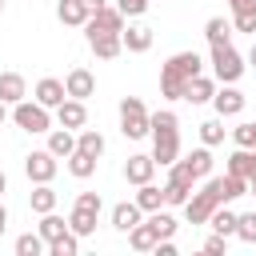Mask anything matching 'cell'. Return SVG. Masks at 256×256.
Wrapping results in <instances>:
<instances>
[{"mask_svg":"<svg viewBox=\"0 0 256 256\" xmlns=\"http://www.w3.org/2000/svg\"><path fill=\"white\" fill-rule=\"evenodd\" d=\"M152 160L160 168H172L180 160V120L176 112H152Z\"/></svg>","mask_w":256,"mask_h":256,"instance_id":"6da1fadb","label":"cell"},{"mask_svg":"<svg viewBox=\"0 0 256 256\" xmlns=\"http://www.w3.org/2000/svg\"><path fill=\"white\" fill-rule=\"evenodd\" d=\"M200 68H204V60H200L196 52H176V56H168V64H164V72H160V92H164L168 100H184L188 80L200 76Z\"/></svg>","mask_w":256,"mask_h":256,"instance_id":"7a4b0ae2","label":"cell"},{"mask_svg":"<svg viewBox=\"0 0 256 256\" xmlns=\"http://www.w3.org/2000/svg\"><path fill=\"white\" fill-rule=\"evenodd\" d=\"M120 132H124L128 140L152 136V112L144 108L140 96H124V100H120Z\"/></svg>","mask_w":256,"mask_h":256,"instance_id":"3957f363","label":"cell"},{"mask_svg":"<svg viewBox=\"0 0 256 256\" xmlns=\"http://www.w3.org/2000/svg\"><path fill=\"white\" fill-rule=\"evenodd\" d=\"M212 76L220 84H232V80L244 76V60L232 44H212Z\"/></svg>","mask_w":256,"mask_h":256,"instance_id":"277c9868","label":"cell"},{"mask_svg":"<svg viewBox=\"0 0 256 256\" xmlns=\"http://www.w3.org/2000/svg\"><path fill=\"white\" fill-rule=\"evenodd\" d=\"M12 120H16V128H24V132H48V108L36 100V104H28V100H20V104H12Z\"/></svg>","mask_w":256,"mask_h":256,"instance_id":"5b68a950","label":"cell"},{"mask_svg":"<svg viewBox=\"0 0 256 256\" xmlns=\"http://www.w3.org/2000/svg\"><path fill=\"white\" fill-rule=\"evenodd\" d=\"M60 156H52L48 148H40V152H28L24 156V172H28V180H36V184H52V176H56V164Z\"/></svg>","mask_w":256,"mask_h":256,"instance_id":"8992f818","label":"cell"},{"mask_svg":"<svg viewBox=\"0 0 256 256\" xmlns=\"http://www.w3.org/2000/svg\"><path fill=\"white\" fill-rule=\"evenodd\" d=\"M216 208H220V200H216V192L204 184L200 192H192V196H188V204H184V216H188L192 224H208V216H212Z\"/></svg>","mask_w":256,"mask_h":256,"instance_id":"52a82bcc","label":"cell"},{"mask_svg":"<svg viewBox=\"0 0 256 256\" xmlns=\"http://www.w3.org/2000/svg\"><path fill=\"white\" fill-rule=\"evenodd\" d=\"M84 32L92 36V32H124V12L120 8H100V12H92L88 16V24H84Z\"/></svg>","mask_w":256,"mask_h":256,"instance_id":"ba28073f","label":"cell"},{"mask_svg":"<svg viewBox=\"0 0 256 256\" xmlns=\"http://www.w3.org/2000/svg\"><path fill=\"white\" fill-rule=\"evenodd\" d=\"M64 88H68V96H76V100H88V96L96 92V76H92L88 68H72V72L64 76Z\"/></svg>","mask_w":256,"mask_h":256,"instance_id":"9c48e42d","label":"cell"},{"mask_svg":"<svg viewBox=\"0 0 256 256\" xmlns=\"http://www.w3.org/2000/svg\"><path fill=\"white\" fill-rule=\"evenodd\" d=\"M88 44H92V52H96L100 60H112V56H120L124 36H120V32H92V36H88Z\"/></svg>","mask_w":256,"mask_h":256,"instance_id":"30bf717a","label":"cell"},{"mask_svg":"<svg viewBox=\"0 0 256 256\" xmlns=\"http://www.w3.org/2000/svg\"><path fill=\"white\" fill-rule=\"evenodd\" d=\"M36 100H40L44 108H60V104L68 100V88H64V80H52V76H44V80L36 84Z\"/></svg>","mask_w":256,"mask_h":256,"instance_id":"8fae6325","label":"cell"},{"mask_svg":"<svg viewBox=\"0 0 256 256\" xmlns=\"http://www.w3.org/2000/svg\"><path fill=\"white\" fill-rule=\"evenodd\" d=\"M212 108H216V116H240V112H244V92H236V88L228 84V88H220V92L212 96Z\"/></svg>","mask_w":256,"mask_h":256,"instance_id":"7c38bea8","label":"cell"},{"mask_svg":"<svg viewBox=\"0 0 256 256\" xmlns=\"http://www.w3.org/2000/svg\"><path fill=\"white\" fill-rule=\"evenodd\" d=\"M56 120L64 124V128H84V120H88V108H84V100H76V96H68L60 108H56Z\"/></svg>","mask_w":256,"mask_h":256,"instance_id":"4fadbf2b","label":"cell"},{"mask_svg":"<svg viewBox=\"0 0 256 256\" xmlns=\"http://www.w3.org/2000/svg\"><path fill=\"white\" fill-rule=\"evenodd\" d=\"M152 172H156V160H152V156H128V164H124V180L136 184V188L148 184Z\"/></svg>","mask_w":256,"mask_h":256,"instance_id":"5bb4252c","label":"cell"},{"mask_svg":"<svg viewBox=\"0 0 256 256\" xmlns=\"http://www.w3.org/2000/svg\"><path fill=\"white\" fill-rule=\"evenodd\" d=\"M228 172L244 176V180H256V148H236L228 156Z\"/></svg>","mask_w":256,"mask_h":256,"instance_id":"9a60e30c","label":"cell"},{"mask_svg":"<svg viewBox=\"0 0 256 256\" xmlns=\"http://www.w3.org/2000/svg\"><path fill=\"white\" fill-rule=\"evenodd\" d=\"M24 92H28V84H24L20 72H0V100L4 104H20Z\"/></svg>","mask_w":256,"mask_h":256,"instance_id":"2e32d148","label":"cell"},{"mask_svg":"<svg viewBox=\"0 0 256 256\" xmlns=\"http://www.w3.org/2000/svg\"><path fill=\"white\" fill-rule=\"evenodd\" d=\"M120 36H124V48L128 52H148L152 48V28L148 24H128Z\"/></svg>","mask_w":256,"mask_h":256,"instance_id":"e0dca14e","label":"cell"},{"mask_svg":"<svg viewBox=\"0 0 256 256\" xmlns=\"http://www.w3.org/2000/svg\"><path fill=\"white\" fill-rule=\"evenodd\" d=\"M48 152H52V156H64V160H68V156L76 152V136H72V128H64V124H60L56 132H48Z\"/></svg>","mask_w":256,"mask_h":256,"instance_id":"ac0fdd59","label":"cell"},{"mask_svg":"<svg viewBox=\"0 0 256 256\" xmlns=\"http://www.w3.org/2000/svg\"><path fill=\"white\" fill-rule=\"evenodd\" d=\"M140 212H144V208H140L136 200H128V204H116V208H112V228H120V232L136 228V224H140Z\"/></svg>","mask_w":256,"mask_h":256,"instance_id":"d6986e66","label":"cell"},{"mask_svg":"<svg viewBox=\"0 0 256 256\" xmlns=\"http://www.w3.org/2000/svg\"><path fill=\"white\" fill-rule=\"evenodd\" d=\"M156 228H152V220H144V224H136V228H128V244L136 248V252H152L156 248Z\"/></svg>","mask_w":256,"mask_h":256,"instance_id":"ffe728a7","label":"cell"},{"mask_svg":"<svg viewBox=\"0 0 256 256\" xmlns=\"http://www.w3.org/2000/svg\"><path fill=\"white\" fill-rule=\"evenodd\" d=\"M216 96V80L212 76H192L188 80V92H184V100H192V104H204V100H212Z\"/></svg>","mask_w":256,"mask_h":256,"instance_id":"44dd1931","label":"cell"},{"mask_svg":"<svg viewBox=\"0 0 256 256\" xmlns=\"http://www.w3.org/2000/svg\"><path fill=\"white\" fill-rule=\"evenodd\" d=\"M96 216H100V212H92V208H80V204H76V208H72V216H68V228H72L76 236H92V232H96Z\"/></svg>","mask_w":256,"mask_h":256,"instance_id":"7402d4cb","label":"cell"},{"mask_svg":"<svg viewBox=\"0 0 256 256\" xmlns=\"http://www.w3.org/2000/svg\"><path fill=\"white\" fill-rule=\"evenodd\" d=\"M208 224H212V232H220V236H236V224H240V216L232 212V208H216L212 216H208Z\"/></svg>","mask_w":256,"mask_h":256,"instance_id":"603a6c76","label":"cell"},{"mask_svg":"<svg viewBox=\"0 0 256 256\" xmlns=\"http://www.w3.org/2000/svg\"><path fill=\"white\" fill-rule=\"evenodd\" d=\"M56 16L64 20V24H88V4L84 0H60V8H56Z\"/></svg>","mask_w":256,"mask_h":256,"instance_id":"cb8c5ba5","label":"cell"},{"mask_svg":"<svg viewBox=\"0 0 256 256\" xmlns=\"http://www.w3.org/2000/svg\"><path fill=\"white\" fill-rule=\"evenodd\" d=\"M136 204H140L144 212H156V208H164L168 200H164V188H156V184L148 180V184H140V192H136Z\"/></svg>","mask_w":256,"mask_h":256,"instance_id":"d4e9b609","label":"cell"},{"mask_svg":"<svg viewBox=\"0 0 256 256\" xmlns=\"http://www.w3.org/2000/svg\"><path fill=\"white\" fill-rule=\"evenodd\" d=\"M68 172H72L76 180H88V176L96 172V156H88V152H80V148H76V152L68 156Z\"/></svg>","mask_w":256,"mask_h":256,"instance_id":"484cf974","label":"cell"},{"mask_svg":"<svg viewBox=\"0 0 256 256\" xmlns=\"http://www.w3.org/2000/svg\"><path fill=\"white\" fill-rule=\"evenodd\" d=\"M64 232H72V228H68V220H64V216H56V212H44V220H40V236L52 244V240H60Z\"/></svg>","mask_w":256,"mask_h":256,"instance_id":"4316f807","label":"cell"},{"mask_svg":"<svg viewBox=\"0 0 256 256\" xmlns=\"http://www.w3.org/2000/svg\"><path fill=\"white\" fill-rule=\"evenodd\" d=\"M76 148L80 152H88V156H96L100 160V152H104V136L96 132V128H84L80 136H76Z\"/></svg>","mask_w":256,"mask_h":256,"instance_id":"83f0119b","label":"cell"},{"mask_svg":"<svg viewBox=\"0 0 256 256\" xmlns=\"http://www.w3.org/2000/svg\"><path fill=\"white\" fill-rule=\"evenodd\" d=\"M184 164H188L196 176H208V172H212V152H208V144H204V148H192V152L184 156Z\"/></svg>","mask_w":256,"mask_h":256,"instance_id":"f1b7e54d","label":"cell"},{"mask_svg":"<svg viewBox=\"0 0 256 256\" xmlns=\"http://www.w3.org/2000/svg\"><path fill=\"white\" fill-rule=\"evenodd\" d=\"M28 200H32V212H40V216H44V212H56V192H52L48 184H36V192H32Z\"/></svg>","mask_w":256,"mask_h":256,"instance_id":"f546056e","label":"cell"},{"mask_svg":"<svg viewBox=\"0 0 256 256\" xmlns=\"http://www.w3.org/2000/svg\"><path fill=\"white\" fill-rule=\"evenodd\" d=\"M44 236L40 232H24V236H16V256H40L44 252Z\"/></svg>","mask_w":256,"mask_h":256,"instance_id":"4dcf8cb0","label":"cell"},{"mask_svg":"<svg viewBox=\"0 0 256 256\" xmlns=\"http://www.w3.org/2000/svg\"><path fill=\"white\" fill-rule=\"evenodd\" d=\"M200 140H204L208 148H216V144L224 140V116H212V120H204V124H200Z\"/></svg>","mask_w":256,"mask_h":256,"instance_id":"1f68e13d","label":"cell"},{"mask_svg":"<svg viewBox=\"0 0 256 256\" xmlns=\"http://www.w3.org/2000/svg\"><path fill=\"white\" fill-rule=\"evenodd\" d=\"M76 252H80V236L76 232H64L60 240L48 244V256H76Z\"/></svg>","mask_w":256,"mask_h":256,"instance_id":"d6a6232c","label":"cell"},{"mask_svg":"<svg viewBox=\"0 0 256 256\" xmlns=\"http://www.w3.org/2000/svg\"><path fill=\"white\" fill-rule=\"evenodd\" d=\"M228 32H232V24H228V20H220V16H212V20L204 24L208 44H228Z\"/></svg>","mask_w":256,"mask_h":256,"instance_id":"836d02e7","label":"cell"},{"mask_svg":"<svg viewBox=\"0 0 256 256\" xmlns=\"http://www.w3.org/2000/svg\"><path fill=\"white\" fill-rule=\"evenodd\" d=\"M152 228H156V236H160V240H168V236H176V228H180V224H176L168 212H160V208H156V212H152Z\"/></svg>","mask_w":256,"mask_h":256,"instance_id":"e575fe53","label":"cell"},{"mask_svg":"<svg viewBox=\"0 0 256 256\" xmlns=\"http://www.w3.org/2000/svg\"><path fill=\"white\" fill-rule=\"evenodd\" d=\"M232 140H236L240 148H256V120L236 124V128H232Z\"/></svg>","mask_w":256,"mask_h":256,"instance_id":"d590c367","label":"cell"},{"mask_svg":"<svg viewBox=\"0 0 256 256\" xmlns=\"http://www.w3.org/2000/svg\"><path fill=\"white\" fill-rule=\"evenodd\" d=\"M232 24H236V32H252V36H256V4L232 12Z\"/></svg>","mask_w":256,"mask_h":256,"instance_id":"8d00e7d4","label":"cell"},{"mask_svg":"<svg viewBox=\"0 0 256 256\" xmlns=\"http://www.w3.org/2000/svg\"><path fill=\"white\" fill-rule=\"evenodd\" d=\"M236 236H240L244 244H256V212L240 216V224H236Z\"/></svg>","mask_w":256,"mask_h":256,"instance_id":"74e56055","label":"cell"},{"mask_svg":"<svg viewBox=\"0 0 256 256\" xmlns=\"http://www.w3.org/2000/svg\"><path fill=\"white\" fill-rule=\"evenodd\" d=\"M188 196H192V188H180V184H172V180L164 184V200H168L172 208H176V204H188Z\"/></svg>","mask_w":256,"mask_h":256,"instance_id":"f35d334b","label":"cell"},{"mask_svg":"<svg viewBox=\"0 0 256 256\" xmlns=\"http://www.w3.org/2000/svg\"><path fill=\"white\" fill-rule=\"evenodd\" d=\"M204 252H208V256H224V252H228V236H220V232L208 236V240H204Z\"/></svg>","mask_w":256,"mask_h":256,"instance_id":"ab89813d","label":"cell"},{"mask_svg":"<svg viewBox=\"0 0 256 256\" xmlns=\"http://www.w3.org/2000/svg\"><path fill=\"white\" fill-rule=\"evenodd\" d=\"M148 4H152V0H116V8H120L124 16H140Z\"/></svg>","mask_w":256,"mask_h":256,"instance_id":"60d3db41","label":"cell"},{"mask_svg":"<svg viewBox=\"0 0 256 256\" xmlns=\"http://www.w3.org/2000/svg\"><path fill=\"white\" fill-rule=\"evenodd\" d=\"M76 204H80V208H92V212H100V208H104L100 192H80V196H76Z\"/></svg>","mask_w":256,"mask_h":256,"instance_id":"b9f144b4","label":"cell"},{"mask_svg":"<svg viewBox=\"0 0 256 256\" xmlns=\"http://www.w3.org/2000/svg\"><path fill=\"white\" fill-rule=\"evenodd\" d=\"M252 4H256V0H228V8H232V12H240V8H252Z\"/></svg>","mask_w":256,"mask_h":256,"instance_id":"7bdbcfd3","label":"cell"},{"mask_svg":"<svg viewBox=\"0 0 256 256\" xmlns=\"http://www.w3.org/2000/svg\"><path fill=\"white\" fill-rule=\"evenodd\" d=\"M84 4H88V12H100L104 8V0H84Z\"/></svg>","mask_w":256,"mask_h":256,"instance_id":"ee69618b","label":"cell"},{"mask_svg":"<svg viewBox=\"0 0 256 256\" xmlns=\"http://www.w3.org/2000/svg\"><path fill=\"white\" fill-rule=\"evenodd\" d=\"M4 228H8V212H4V204H0V236H4Z\"/></svg>","mask_w":256,"mask_h":256,"instance_id":"f6af8a7d","label":"cell"},{"mask_svg":"<svg viewBox=\"0 0 256 256\" xmlns=\"http://www.w3.org/2000/svg\"><path fill=\"white\" fill-rule=\"evenodd\" d=\"M4 188H8V176H4V168H0V196H4Z\"/></svg>","mask_w":256,"mask_h":256,"instance_id":"bcb514c9","label":"cell"},{"mask_svg":"<svg viewBox=\"0 0 256 256\" xmlns=\"http://www.w3.org/2000/svg\"><path fill=\"white\" fill-rule=\"evenodd\" d=\"M248 60H252V68H256V40H252V52H248Z\"/></svg>","mask_w":256,"mask_h":256,"instance_id":"7dc6e473","label":"cell"},{"mask_svg":"<svg viewBox=\"0 0 256 256\" xmlns=\"http://www.w3.org/2000/svg\"><path fill=\"white\" fill-rule=\"evenodd\" d=\"M4 116H8V104H4V100H0V124H4Z\"/></svg>","mask_w":256,"mask_h":256,"instance_id":"c3c4849f","label":"cell"},{"mask_svg":"<svg viewBox=\"0 0 256 256\" xmlns=\"http://www.w3.org/2000/svg\"><path fill=\"white\" fill-rule=\"evenodd\" d=\"M248 196H256V180H248Z\"/></svg>","mask_w":256,"mask_h":256,"instance_id":"681fc988","label":"cell"},{"mask_svg":"<svg viewBox=\"0 0 256 256\" xmlns=\"http://www.w3.org/2000/svg\"><path fill=\"white\" fill-rule=\"evenodd\" d=\"M0 12H4V0H0Z\"/></svg>","mask_w":256,"mask_h":256,"instance_id":"f907efd6","label":"cell"}]
</instances>
